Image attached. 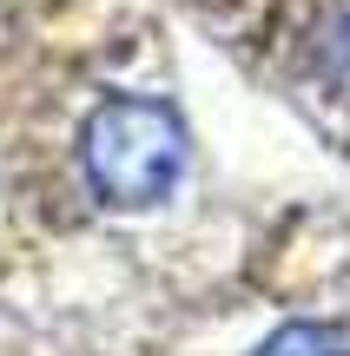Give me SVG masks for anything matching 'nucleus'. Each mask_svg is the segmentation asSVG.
<instances>
[{
	"mask_svg": "<svg viewBox=\"0 0 350 356\" xmlns=\"http://www.w3.org/2000/svg\"><path fill=\"white\" fill-rule=\"evenodd\" d=\"M311 53H317V66H324L331 79H350V0H324Z\"/></svg>",
	"mask_w": 350,
	"mask_h": 356,
	"instance_id": "obj_3",
	"label": "nucleus"
},
{
	"mask_svg": "<svg viewBox=\"0 0 350 356\" xmlns=\"http://www.w3.org/2000/svg\"><path fill=\"white\" fill-rule=\"evenodd\" d=\"M79 178L106 211H152L179 191L192 165V126L172 99L152 92H106L79 119Z\"/></svg>",
	"mask_w": 350,
	"mask_h": 356,
	"instance_id": "obj_1",
	"label": "nucleus"
},
{
	"mask_svg": "<svg viewBox=\"0 0 350 356\" xmlns=\"http://www.w3.org/2000/svg\"><path fill=\"white\" fill-rule=\"evenodd\" d=\"M344 277H350V270H344Z\"/></svg>",
	"mask_w": 350,
	"mask_h": 356,
	"instance_id": "obj_4",
	"label": "nucleus"
},
{
	"mask_svg": "<svg viewBox=\"0 0 350 356\" xmlns=\"http://www.w3.org/2000/svg\"><path fill=\"white\" fill-rule=\"evenodd\" d=\"M251 356H350V330L331 323V317H291V323H278Z\"/></svg>",
	"mask_w": 350,
	"mask_h": 356,
	"instance_id": "obj_2",
	"label": "nucleus"
}]
</instances>
